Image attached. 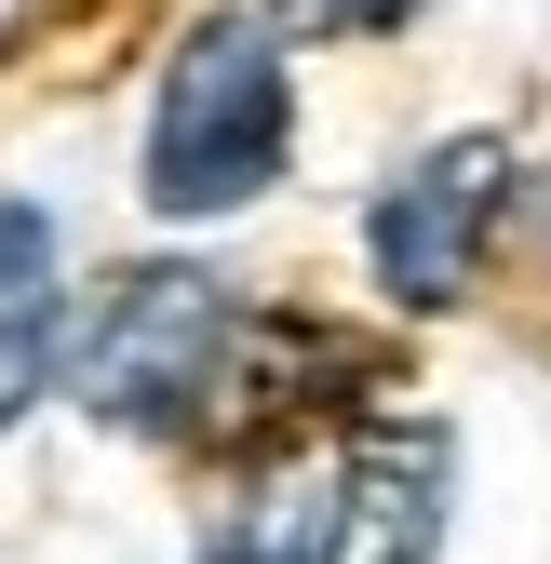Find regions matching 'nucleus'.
I'll list each match as a JSON object with an SVG mask.
<instances>
[{
    "instance_id": "nucleus-3",
    "label": "nucleus",
    "mask_w": 551,
    "mask_h": 564,
    "mask_svg": "<svg viewBox=\"0 0 551 564\" xmlns=\"http://www.w3.org/2000/svg\"><path fill=\"white\" fill-rule=\"evenodd\" d=\"M511 202V149L498 134H444L418 175H390V202L364 216V256L403 310H457L471 282H485V229Z\"/></svg>"
},
{
    "instance_id": "nucleus-7",
    "label": "nucleus",
    "mask_w": 551,
    "mask_h": 564,
    "mask_svg": "<svg viewBox=\"0 0 551 564\" xmlns=\"http://www.w3.org/2000/svg\"><path fill=\"white\" fill-rule=\"evenodd\" d=\"M202 564H296V551H269V538H242V551H202Z\"/></svg>"
},
{
    "instance_id": "nucleus-1",
    "label": "nucleus",
    "mask_w": 551,
    "mask_h": 564,
    "mask_svg": "<svg viewBox=\"0 0 551 564\" xmlns=\"http://www.w3.org/2000/svg\"><path fill=\"white\" fill-rule=\"evenodd\" d=\"M296 149V82H283V41L256 14H202L162 67V108H149V216H242V202L283 175Z\"/></svg>"
},
{
    "instance_id": "nucleus-5",
    "label": "nucleus",
    "mask_w": 551,
    "mask_h": 564,
    "mask_svg": "<svg viewBox=\"0 0 551 564\" xmlns=\"http://www.w3.org/2000/svg\"><path fill=\"white\" fill-rule=\"evenodd\" d=\"M54 390V216L0 202V431Z\"/></svg>"
},
{
    "instance_id": "nucleus-2",
    "label": "nucleus",
    "mask_w": 551,
    "mask_h": 564,
    "mask_svg": "<svg viewBox=\"0 0 551 564\" xmlns=\"http://www.w3.org/2000/svg\"><path fill=\"white\" fill-rule=\"evenodd\" d=\"M229 349H242V310H229L216 269H134L82 323L67 390H82L108 431H202V403L229 390Z\"/></svg>"
},
{
    "instance_id": "nucleus-4",
    "label": "nucleus",
    "mask_w": 551,
    "mask_h": 564,
    "mask_svg": "<svg viewBox=\"0 0 551 564\" xmlns=\"http://www.w3.org/2000/svg\"><path fill=\"white\" fill-rule=\"evenodd\" d=\"M444 431H364L323 484V564H431L444 551Z\"/></svg>"
},
{
    "instance_id": "nucleus-6",
    "label": "nucleus",
    "mask_w": 551,
    "mask_h": 564,
    "mask_svg": "<svg viewBox=\"0 0 551 564\" xmlns=\"http://www.w3.org/2000/svg\"><path fill=\"white\" fill-rule=\"evenodd\" d=\"M283 28H390V14H418V0H269Z\"/></svg>"
}]
</instances>
